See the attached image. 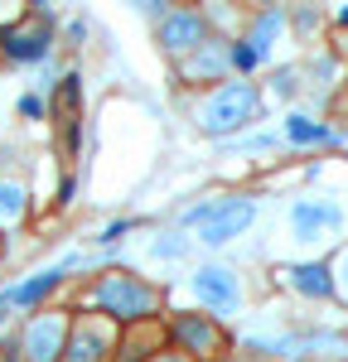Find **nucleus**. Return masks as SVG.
Masks as SVG:
<instances>
[{
	"label": "nucleus",
	"mask_w": 348,
	"mask_h": 362,
	"mask_svg": "<svg viewBox=\"0 0 348 362\" xmlns=\"http://www.w3.org/2000/svg\"><path fill=\"white\" fill-rule=\"evenodd\" d=\"M261 97L252 83H228L213 102H208V112H203V136H228V131H237V126H247L252 116H257Z\"/></svg>",
	"instance_id": "obj_1"
},
{
	"label": "nucleus",
	"mask_w": 348,
	"mask_h": 362,
	"mask_svg": "<svg viewBox=\"0 0 348 362\" xmlns=\"http://www.w3.org/2000/svg\"><path fill=\"white\" fill-rule=\"evenodd\" d=\"M97 305L107 309L112 319H145L155 309V290L141 285V280H131V276H112L97 285Z\"/></svg>",
	"instance_id": "obj_2"
},
{
	"label": "nucleus",
	"mask_w": 348,
	"mask_h": 362,
	"mask_svg": "<svg viewBox=\"0 0 348 362\" xmlns=\"http://www.w3.org/2000/svg\"><path fill=\"white\" fill-rule=\"evenodd\" d=\"M174 343H179L184 353H194V358H218V353H223L218 324L203 319V314H179V319H174Z\"/></svg>",
	"instance_id": "obj_3"
},
{
	"label": "nucleus",
	"mask_w": 348,
	"mask_h": 362,
	"mask_svg": "<svg viewBox=\"0 0 348 362\" xmlns=\"http://www.w3.org/2000/svg\"><path fill=\"white\" fill-rule=\"evenodd\" d=\"M247 223H252V203H247V198H228V203H218V213H213V223L203 227L199 242L223 247V242H228V237H237Z\"/></svg>",
	"instance_id": "obj_4"
},
{
	"label": "nucleus",
	"mask_w": 348,
	"mask_h": 362,
	"mask_svg": "<svg viewBox=\"0 0 348 362\" xmlns=\"http://www.w3.org/2000/svg\"><path fill=\"white\" fill-rule=\"evenodd\" d=\"M5 54L10 58H44L49 54V15L34 10L25 29H10L5 34Z\"/></svg>",
	"instance_id": "obj_5"
},
{
	"label": "nucleus",
	"mask_w": 348,
	"mask_h": 362,
	"mask_svg": "<svg viewBox=\"0 0 348 362\" xmlns=\"http://www.w3.org/2000/svg\"><path fill=\"white\" fill-rule=\"evenodd\" d=\"M63 334H68V324L58 319V314H44V319H34L29 324V362H58L63 353Z\"/></svg>",
	"instance_id": "obj_6"
},
{
	"label": "nucleus",
	"mask_w": 348,
	"mask_h": 362,
	"mask_svg": "<svg viewBox=\"0 0 348 362\" xmlns=\"http://www.w3.org/2000/svg\"><path fill=\"white\" fill-rule=\"evenodd\" d=\"M194 295H199L203 305H213V309H232L242 290H237V276L218 271V266H208V271H199V276H194Z\"/></svg>",
	"instance_id": "obj_7"
},
{
	"label": "nucleus",
	"mask_w": 348,
	"mask_h": 362,
	"mask_svg": "<svg viewBox=\"0 0 348 362\" xmlns=\"http://www.w3.org/2000/svg\"><path fill=\"white\" fill-rule=\"evenodd\" d=\"M199 39H203V20H199V15H170V20L160 25V44H165L170 54L194 49Z\"/></svg>",
	"instance_id": "obj_8"
},
{
	"label": "nucleus",
	"mask_w": 348,
	"mask_h": 362,
	"mask_svg": "<svg viewBox=\"0 0 348 362\" xmlns=\"http://www.w3.org/2000/svg\"><path fill=\"white\" fill-rule=\"evenodd\" d=\"M324 227H339V208L334 203H295V237H315Z\"/></svg>",
	"instance_id": "obj_9"
},
{
	"label": "nucleus",
	"mask_w": 348,
	"mask_h": 362,
	"mask_svg": "<svg viewBox=\"0 0 348 362\" xmlns=\"http://www.w3.org/2000/svg\"><path fill=\"white\" fill-rule=\"evenodd\" d=\"M107 348H112V334H107V329H97V324H83V329L73 334L68 362H102V358H107Z\"/></svg>",
	"instance_id": "obj_10"
},
{
	"label": "nucleus",
	"mask_w": 348,
	"mask_h": 362,
	"mask_svg": "<svg viewBox=\"0 0 348 362\" xmlns=\"http://www.w3.org/2000/svg\"><path fill=\"white\" fill-rule=\"evenodd\" d=\"M58 276H63V266L44 271V276H34L29 285H15V290H5V295H0V309H5V305H34L39 295H49V290L58 285Z\"/></svg>",
	"instance_id": "obj_11"
},
{
	"label": "nucleus",
	"mask_w": 348,
	"mask_h": 362,
	"mask_svg": "<svg viewBox=\"0 0 348 362\" xmlns=\"http://www.w3.org/2000/svg\"><path fill=\"white\" fill-rule=\"evenodd\" d=\"M290 280H295V290L300 295H315V300H329L334 295V280H329V266H295L290 271Z\"/></svg>",
	"instance_id": "obj_12"
},
{
	"label": "nucleus",
	"mask_w": 348,
	"mask_h": 362,
	"mask_svg": "<svg viewBox=\"0 0 348 362\" xmlns=\"http://www.w3.org/2000/svg\"><path fill=\"white\" fill-rule=\"evenodd\" d=\"M290 140H300V145H310V140H334L324 126L315 121H305V116H290Z\"/></svg>",
	"instance_id": "obj_13"
},
{
	"label": "nucleus",
	"mask_w": 348,
	"mask_h": 362,
	"mask_svg": "<svg viewBox=\"0 0 348 362\" xmlns=\"http://www.w3.org/2000/svg\"><path fill=\"white\" fill-rule=\"evenodd\" d=\"M20 189H15V184H10V189H5V184H0V213H5V218H20V208H25V203H20Z\"/></svg>",
	"instance_id": "obj_14"
},
{
	"label": "nucleus",
	"mask_w": 348,
	"mask_h": 362,
	"mask_svg": "<svg viewBox=\"0 0 348 362\" xmlns=\"http://www.w3.org/2000/svg\"><path fill=\"white\" fill-rule=\"evenodd\" d=\"M218 68H223V54H218V49H208V54H203L199 63H194V68H189V73H194V78H213V73H218Z\"/></svg>",
	"instance_id": "obj_15"
},
{
	"label": "nucleus",
	"mask_w": 348,
	"mask_h": 362,
	"mask_svg": "<svg viewBox=\"0 0 348 362\" xmlns=\"http://www.w3.org/2000/svg\"><path fill=\"white\" fill-rule=\"evenodd\" d=\"M232 63H237V68H252V63H257V54H252V44H237V49H232Z\"/></svg>",
	"instance_id": "obj_16"
},
{
	"label": "nucleus",
	"mask_w": 348,
	"mask_h": 362,
	"mask_svg": "<svg viewBox=\"0 0 348 362\" xmlns=\"http://www.w3.org/2000/svg\"><path fill=\"white\" fill-rule=\"evenodd\" d=\"M155 256H184V242L174 237V242H155Z\"/></svg>",
	"instance_id": "obj_17"
},
{
	"label": "nucleus",
	"mask_w": 348,
	"mask_h": 362,
	"mask_svg": "<svg viewBox=\"0 0 348 362\" xmlns=\"http://www.w3.org/2000/svg\"><path fill=\"white\" fill-rule=\"evenodd\" d=\"M339 25H348V10H344V15H339Z\"/></svg>",
	"instance_id": "obj_18"
},
{
	"label": "nucleus",
	"mask_w": 348,
	"mask_h": 362,
	"mask_svg": "<svg viewBox=\"0 0 348 362\" xmlns=\"http://www.w3.org/2000/svg\"><path fill=\"white\" fill-rule=\"evenodd\" d=\"M155 362H179V358H155Z\"/></svg>",
	"instance_id": "obj_19"
},
{
	"label": "nucleus",
	"mask_w": 348,
	"mask_h": 362,
	"mask_svg": "<svg viewBox=\"0 0 348 362\" xmlns=\"http://www.w3.org/2000/svg\"><path fill=\"white\" fill-rule=\"evenodd\" d=\"M344 266H348V256H344Z\"/></svg>",
	"instance_id": "obj_20"
}]
</instances>
